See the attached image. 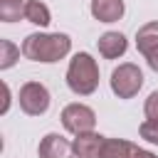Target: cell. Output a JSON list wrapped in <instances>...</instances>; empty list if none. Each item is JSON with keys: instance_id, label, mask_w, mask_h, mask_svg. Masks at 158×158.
<instances>
[{"instance_id": "obj_1", "label": "cell", "mask_w": 158, "mask_h": 158, "mask_svg": "<svg viewBox=\"0 0 158 158\" xmlns=\"http://www.w3.org/2000/svg\"><path fill=\"white\" fill-rule=\"evenodd\" d=\"M22 57L40 64L59 62L72 49V37L67 32H32L22 40Z\"/></svg>"}, {"instance_id": "obj_2", "label": "cell", "mask_w": 158, "mask_h": 158, "mask_svg": "<svg viewBox=\"0 0 158 158\" xmlns=\"http://www.w3.org/2000/svg\"><path fill=\"white\" fill-rule=\"evenodd\" d=\"M67 86L77 96H89L99 86V64L89 52H77L67 67Z\"/></svg>"}, {"instance_id": "obj_3", "label": "cell", "mask_w": 158, "mask_h": 158, "mask_svg": "<svg viewBox=\"0 0 158 158\" xmlns=\"http://www.w3.org/2000/svg\"><path fill=\"white\" fill-rule=\"evenodd\" d=\"M109 84H111V91H114L118 99H133V96L141 91V86H143V72H141L138 64L123 62V64H118V67L111 72Z\"/></svg>"}, {"instance_id": "obj_4", "label": "cell", "mask_w": 158, "mask_h": 158, "mask_svg": "<svg viewBox=\"0 0 158 158\" xmlns=\"http://www.w3.org/2000/svg\"><path fill=\"white\" fill-rule=\"evenodd\" d=\"M59 118H62V126H64L69 133H74V136L91 133L94 126H96V114H94V109L86 106V104H79V101L67 104V106L62 109V116H59Z\"/></svg>"}, {"instance_id": "obj_5", "label": "cell", "mask_w": 158, "mask_h": 158, "mask_svg": "<svg viewBox=\"0 0 158 158\" xmlns=\"http://www.w3.org/2000/svg\"><path fill=\"white\" fill-rule=\"evenodd\" d=\"M17 101H20V109L27 116H42V114H47L52 99H49V91H47L44 84H40V81H25L20 86Z\"/></svg>"}, {"instance_id": "obj_6", "label": "cell", "mask_w": 158, "mask_h": 158, "mask_svg": "<svg viewBox=\"0 0 158 158\" xmlns=\"http://www.w3.org/2000/svg\"><path fill=\"white\" fill-rule=\"evenodd\" d=\"M37 156L40 158H74V146L59 133H47L37 146Z\"/></svg>"}, {"instance_id": "obj_7", "label": "cell", "mask_w": 158, "mask_h": 158, "mask_svg": "<svg viewBox=\"0 0 158 158\" xmlns=\"http://www.w3.org/2000/svg\"><path fill=\"white\" fill-rule=\"evenodd\" d=\"M96 47H99V54H101L104 59H118V57L126 54L128 42H126V37H123L121 32L109 30V32H104V35L96 40Z\"/></svg>"}, {"instance_id": "obj_8", "label": "cell", "mask_w": 158, "mask_h": 158, "mask_svg": "<svg viewBox=\"0 0 158 158\" xmlns=\"http://www.w3.org/2000/svg\"><path fill=\"white\" fill-rule=\"evenodd\" d=\"M89 10H91L94 20H99V22H116L123 17L126 5H123V0H91Z\"/></svg>"}, {"instance_id": "obj_9", "label": "cell", "mask_w": 158, "mask_h": 158, "mask_svg": "<svg viewBox=\"0 0 158 158\" xmlns=\"http://www.w3.org/2000/svg\"><path fill=\"white\" fill-rule=\"evenodd\" d=\"M104 136H99V133H81V136H77L74 141H72V146H74V156L77 158H99V153H101V146H104Z\"/></svg>"}, {"instance_id": "obj_10", "label": "cell", "mask_w": 158, "mask_h": 158, "mask_svg": "<svg viewBox=\"0 0 158 158\" xmlns=\"http://www.w3.org/2000/svg\"><path fill=\"white\" fill-rule=\"evenodd\" d=\"M138 146H133L131 141L126 138H106L104 146H101V153L99 158H133Z\"/></svg>"}, {"instance_id": "obj_11", "label": "cell", "mask_w": 158, "mask_h": 158, "mask_svg": "<svg viewBox=\"0 0 158 158\" xmlns=\"http://www.w3.org/2000/svg\"><path fill=\"white\" fill-rule=\"evenodd\" d=\"M158 47V20L156 22H146L143 27H138L136 32V49L146 57L151 49Z\"/></svg>"}, {"instance_id": "obj_12", "label": "cell", "mask_w": 158, "mask_h": 158, "mask_svg": "<svg viewBox=\"0 0 158 158\" xmlns=\"http://www.w3.org/2000/svg\"><path fill=\"white\" fill-rule=\"evenodd\" d=\"M25 20L32 22V25H37V27H47L52 22V12H49V7L42 0H27V5H25Z\"/></svg>"}, {"instance_id": "obj_13", "label": "cell", "mask_w": 158, "mask_h": 158, "mask_svg": "<svg viewBox=\"0 0 158 158\" xmlns=\"http://www.w3.org/2000/svg\"><path fill=\"white\" fill-rule=\"evenodd\" d=\"M25 5L27 0H0V20L17 22L20 17H25Z\"/></svg>"}, {"instance_id": "obj_14", "label": "cell", "mask_w": 158, "mask_h": 158, "mask_svg": "<svg viewBox=\"0 0 158 158\" xmlns=\"http://www.w3.org/2000/svg\"><path fill=\"white\" fill-rule=\"evenodd\" d=\"M20 47H15L10 40H0V69H10L20 59Z\"/></svg>"}, {"instance_id": "obj_15", "label": "cell", "mask_w": 158, "mask_h": 158, "mask_svg": "<svg viewBox=\"0 0 158 158\" xmlns=\"http://www.w3.org/2000/svg\"><path fill=\"white\" fill-rule=\"evenodd\" d=\"M138 133H141V138H146L148 143L158 146V121H151V118H146V121L138 126Z\"/></svg>"}, {"instance_id": "obj_16", "label": "cell", "mask_w": 158, "mask_h": 158, "mask_svg": "<svg viewBox=\"0 0 158 158\" xmlns=\"http://www.w3.org/2000/svg\"><path fill=\"white\" fill-rule=\"evenodd\" d=\"M143 114H146V118L158 121V91H151L148 94V99L143 104Z\"/></svg>"}, {"instance_id": "obj_17", "label": "cell", "mask_w": 158, "mask_h": 158, "mask_svg": "<svg viewBox=\"0 0 158 158\" xmlns=\"http://www.w3.org/2000/svg\"><path fill=\"white\" fill-rule=\"evenodd\" d=\"M146 62H148V67L158 74V47H156V49H151V52L146 54Z\"/></svg>"}, {"instance_id": "obj_18", "label": "cell", "mask_w": 158, "mask_h": 158, "mask_svg": "<svg viewBox=\"0 0 158 158\" xmlns=\"http://www.w3.org/2000/svg\"><path fill=\"white\" fill-rule=\"evenodd\" d=\"M133 158H158V156H156V153H151V151H146V148H136Z\"/></svg>"}, {"instance_id": "obj_19", "label": "cell", "mask_w": 158, "mask_h": 158, "mask_svg": "<svg viewBox=\"0 0 158 158\" xmlns=\"http://www.w3.org/2000/svg\"><path fill=\"white\" fill-rule=\"evenodd\" d=\"M2 91H5V104H2V114L10 109V86L7 84H2Z\"/></svg>"}]
</instances>
